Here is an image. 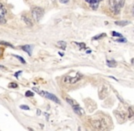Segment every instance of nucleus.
<instances>
[{
	"mask_svg": "<svg viewBox=\"0 0 134 131\" xmlns=\"http://www.w3.org/2000/svg\"><path fill=\"white\" fill-rule=\"evenodd\" d=\"M6 22V8L4 5L0 3V24H5Z\"/></svg>",
	"mask_w": 134,
	"mask_h": 131,
	"instance_id": "6",
	"label": "nucleus"
},
{
	"mask_svg": "<svg viewBox=\"0 0 134 131\" xmlns=\"http://www.w3.org/2000/svg\"><path fill=\"white\" fill-rule=\"evenodd\" d=\"M22 19L24 21H25V23L26 24H27V25L28 26H32L33 25V24H32V22H31V19L29 18H28V16H27L26 15H24V16H22Z\"/></svg>",
	"mask_w": 134,
	"mask_h": 131,
	"instance_id": "9",
	"label": "nucleus"
},
{
	"mask_svg": "<svg viewBox=\"0 0 134 131\" xmlns=\"http://www.w3.org/2000/svg\"><path fill=\"white\" fill-rule=\"evenodd\" d=\"M87 3H89V5H90V8H93V9H97L98 8V6H99V2H100L101 0H85Z\"/></svg>",
	"mask_w": 134,
	"mask_h": 131,
	"instance_id": "7",
	"label": "nucleus"
},
{
	"mask_svg": "<svg viewBox=\"0 0 134 131\" xmlns=\"http://www.w3.org/2000/svg\"><path fill=\"white\" fill-rule=\"evenodd\" d=\"M58 46H59L60 48H62L63 50H65V48H66L67 46V44L66 42H64V41H59V42H58Z\"/></svg>",
	"mask_w": 134,
	"mask_h": 131,
	"instance_id": "10",
	"label": "nucleus"
},
{
	"mask_svg": "<svg viewBox=\"0 0 134 131\" xmlns=\"http://www.w3.org/2000/svg\"><path fill=\"white\" fill-rule=\"evenodd\" d=\"M123 5L124 0H109V8L115 14H119Z\"/></svg>",
	"mask_w": 134,
	"mask_h": 131,
	"instance_id": "1",
	"label": "nucleus"
},
{
	"mask_svg": "<svg viewBox=\"0 0 134 131\" xmlns=\"http://www.w3.org/2000/svg\"><path fill=\"white\" fill-rule=\"evenodd\" d=\"M116 42H119V43H126L127 42V39L126 38H120L119 39H116Z\"/></svg>",
	"mask_w": 134,
	"mask_h": 131,
	"instance_id": "16",
	"label": "nucleus"
},
{
	"mask_svg": "<svg viewBox=\"0 0 134 131\" xmlns=\"http://www.w3.org/2000/svg\"><path fill=\"white\" fill-rule=\"evenodd\" d=\"M14 56H15L16 58H18V60L20 61L21 63H23V64H26V61H25V59L24 58H22L21 56H17V55H14Z\"/></svg>",
	"mask_w": 134,
	"mask_h": 131,
	"instance_id": "14",
	"label": "nucleus"
},
{
	"mask_svg": "<svg viewBox=\"0 0 134 131\" xmlns=\"http://www.w3.org/2000/svg\"><path fill=\"white\" fill-rule=\"evenodd\" d=\"M18 86V85L16 82H11V83H9V85H8V88H17Z\"/></svg>",
	"mask_w": 134,
	"mask_h": 131,
	"instance_id": "13",
	"label": "nucleus"
},
{
	"mask_svg": "<svg viewBox=\"0 0 134 131\" xmlns=\"http://www.w3.org/2000/svg\"><path fill=\"white\" fill-rule=\"evenodd\" d=\"M115 24L118 26H127L128 24H129V21H116Z\"/></svg>",
	"mask_w": 134,
	"mask_h": 131,
	"instance_id": "11",
	"label": "nucleus"
},
{
	"mask_svg": "<svg viewBox=\"0 0 134 131\" xmlns=\"http://www.w3.org/2000/svg\"><path fill=\"white\" fill-rule=\"evenodd\" d=\"M0 45H6V46H9L11 48H13V46L9 43H7V42H0Z\"/></svg>",
	"mask_w": 134,
	"mask_h": 131,
	"instance_id": "20",
	"label": "nucleus"
},
{
	"mask_svg": "<svg viewBox=\"0 0 134 131\" xmlns=\"http://www.w3.org/2000/svg\"><path fill=\"white\" fill-rule=\"evenodd\" d=\"M22 73V71H18V72H16V74H15V76L17 78H18V76H19V75H20V74Z\"/></svg>",
	"mask_w": 134,
	"mask_h": 131,
	"instance_id": "21",
	"label": "nucleus"
},
{
	"mask_svg": "<svg viewBox=\"0 0 134 131\" xmlns=\"http://www.w3.org/2000/svg\"><path fill=\"white\" fill-rule=\"evenodd\" d=\"M112 36H117V38H123V36H122L121 34L114 32V31H112Z\"/></svg>",
	"mask_w": 134,
	"mask_h": 131,
	"instance_id": "15",
	"label": "nucleus"
},
{
	"mask_svg": "<svg viewBox=\"0 0 134 131\" xmlns=\"http://www.w3.org/2000/svg\"><path fill=\"white\" fill-rule=\"evenodd\" d=\"M66 101L68 102L71 106H72V108H73L74 112L76 114H78V116H82L84 114V111L83 109L81 108L80 106H78V103H76V101H74L73 99H71L69 98H66Z\"/></svg>",
	"mask_w": 134,
	"mask_h": 131,
	"instance_id": "4",
	"label": "nucleus"
},
{
	"mask_svg": "<svg viewBox=\"0 0 134 131\" xmlns=\"http://www.w3.org/2000/svg\"><path fill=\"white\" fill-rule=\"evenodd\" d=\"M60 3H62V4H67V3L68 2V0H58Z\"/></svg>",
	"mask_w": 134,
	"mask_h": 131,
	"instance_id": "23",
	"label": "nucleus"
},
{
	"mask_svg": "<svg viewBox=\"0 0 134 131\" xmlns=\"http://www.w3.org/2000/svg\"><path fill=\"white\" fill-rule=\"evenodd\" d=\"M80 78H81V76L79 74H77V76H75V78H71L70 76H67L64 78V82H65V83L74 84V83H76V82H78V81L80 79Z\"/></svg>",
	"mask_w": 134,
	"mask_h": 131,
	"instance_id": "5",
	"label": "nucleus"
},
{
	"mask_svg": "<svg viewBox=\"0 0 134 131\" xmlns=\"http://www.w3.org/2000/svg\"><path fill=\"white\" fill-rule=\"evenodd\" d=\"M107 64L109 66V68H113V66H116V62L115 61H109V60H107Z\"/></svg>",
	"mask_w": 134,
	"mask_h": 131,
	"instance_id": "12",
	"label": "nucleus"
},
{
	"mask_svg": "<svg viewBox=\"0 0 134 131\" xmlns=\"http://www.w3.org/2000/svg\"><path fill=\"white\" fill-rule=\"evenodd\" d=\"M132 15H133V16H134V6H133V8H132Z\"/></svg>",
	"mask_w": 134,
	"mask_h": 131,
	"instance_id": "24",
	"label": "nucleus"
},
{
	"mask_svg": "<svg viewBox=\"0 0 134 131\" xmlns=\"http://www.w3.org/2000/svg\"><path fill=\"white\" fill-rule=\"evenodd\" d=\"M44 15V9L43 8H39V6H34L32 9H31V16L33 18L34 21L36 22H38L40 20L42 16Z\"/></svg>",
	"mask_w": 134,
	"mask_h": 131,
	"instance_id": "2",
	"label": "nucleus"
},
{
	"mask_svg": "<svg viewBox=\"0 0 134 131\" xmlns=\"http://www.w3.org/2000/svg\"><path fill=\"white\" fill-rule=\"evenodd\" d=\"M21 48H22V49H23L24 51H25V52H27V53H28L29 56L32 55V48L30 46V45L22 46H21Z\"/></svg>",
	"mask_w": 134,
	"mask_h": 131,
	"instance_id": "8",
	"label": "nucleus"
},
{
	"mask_svg": "<svg viewBox=\"0 0 134 131\" xmlns=\"http://www.w3.org/2000/svg\"><path fill=\"white\" fill-rule=\"evenodd\" d=\"M25 95H26V96L29 98V96H34V93L32 92V91H27Z\"/></svg>",
	"mask_w": 134,
	"mask_h": 131,
	"instance_id": "17",
	"label": "nucleus"
},
{
	"mask_svg": "<svg viewBox=\"0 0 134 131\" xmlns=\"http://www.w3.org/2000/svg\"><path fill=\"white\" fill-rule=\"evenodd\" d=\"M20 108L24 109V110H28V109H29V106H25V105H21Z\"/></svg>",
	"mask_w": 134,
	"mask_h": 131,
	"instance_id": "19",
	"label": "nucleus"
},
{
	"mask_svg": "<svg viewBox=\"0 0 134 131\" xmlns=\"http://www.w3.org/2000/svg\"><path fill=\"white\" fill-rule=\"evenodd\" d=\"M33 90L36 91V92H38V94H40L42 96H45V98H47L48 99H49V100H52L53 102H56V103H58V104L60 103L59 99H58V98H57L55 95H53V94L48 93V92H47V91L39 90V89H38L37 88H33Z\"/></svg>",
	"mask_w": 134,
	"mask_h": 131,
	"instance_id": "3",
	"label": "nucleus"
},
{
	"mask_svg": "<svg viewBox=\"0 0 134 131\" xmlns=\"http://www.w3.org/2000/svg\"><path fill=\"white\" fill-rule=\"evenodd\" d=\"M4 51H5V50H4V48H0V58H2Z\"/></svg>",
	"mask_w": 134,
	"mask_h": 131,
	"instance_id": "22",
	"label": "nucleus"
},
{
	"mask_svg": "<svg viewBox=\"0 0 134 131\" xmlns=\"http://www.w3.org/2000/svg\"><path fill=\"white\" fill-rule=\"evenodd\" d=\"M106 36V34H100V35H98L96 36L95 38H93L94 40H96V39H99V38H103V36Z\"/></svg>",
	"mask_w": 134,
	"mask_h": 131,
	"instance_id": "18",
	"label": "nucleus"
}]
</instances>
